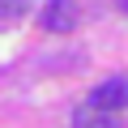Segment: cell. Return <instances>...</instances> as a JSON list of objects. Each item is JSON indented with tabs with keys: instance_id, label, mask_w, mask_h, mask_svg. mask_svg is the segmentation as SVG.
<instances>
[{
	"instance_id": "7a4b0ae2",
	"label": "cell",
	"mask_w": 128,
	"mask_h": 128,
	"mask_svg": "<svg viewBox=\"0 0 128 128\" xmlns=\"http://www.w3.org/2000/svg\"><path fill=\"white\" fill-rule=\"evenodd\" d=\"M77 17H81V13H77V0H47L38 26L51 30V34H68V30L77 26Z\"/></svg>"
},
{
	"instance_id": "5b68a950",
	"label": "cell",
	"mask_w": 128,
	"mask_h": 128,
	"mask_svg": "<svg viewBox=\"0 0 128 128\" xmlns=\"http://www.w3.org/2000/svg\"><path fill=\"white\" fill-rule=\"evenodd\" d=\"M115 9H124V13H128V0H115Z\"/></svg>"
},
{
	"instance_id": "3957f363",
	"label": "cell",
	"mask_w": 128,
	"mask_h": 128,
	"mask_svg": "<svg viewBox=\"0 0 128 128\" xmlns=\"http://www.w3.org/2000/svg\"><path fill=\"white\" fill-rule=\"evenodd\" d=\"M73 128H120V120L111 111H98V107H77L73 111Z\"/></svg>"
},
{
	"instance_id": "6da1fadb",
	"label": "cell",
	"mask_w": 128,
	"mask_h": 128,
	"mask_svg": "<svg viewBox=\"0 0 128 128\" xmlns=\"http://www.w3.org/2000/svg\"><path fill=\"white\" fill-rule=\"evenodd\" d=\"M90 107H98V111H124L128 107V77H107L102 86H94V94H90Z\"/></svg>"
},
{
	"instance_id": "277c9868",
	"label": "cell",
	"mask_w": 128,
	"mask_h": 128,
	"mask_svg": "<svg viewBox=\"0 0 128 128\" xmlns=\"http://www.w3.org/2000/svg\"><path fill=\"white\" fill-rule=\"evenodd\" d=\"M22 9H26V0H0V17H13Z\"/></svg>"
}]
</instances>
